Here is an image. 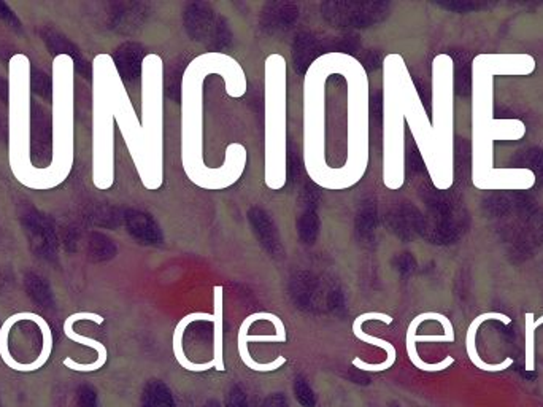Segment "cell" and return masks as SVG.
I'll list each match as a JSON object with an SVG mask.
<instances>
[{
    "label": "cell",
    "mask_w": 543,
    "mask_h": 407,
    "mask_svg": "<svg viewBox=\"0 0 543 407\" xmlns=\"http://www.w3.org/2000/svg\"><path fill=\"white\" fill-rule=\"evenodd\" d=\"M275 313L270 312H257L253 313L250 317H246V319L242 321V326H240V330H238V353H240V358H242V361H244L245 366L251 371H256V372H270V371H277L280 370L283 364L287 363V357H277L275 358L272 363H256L253 358H251L250 351H248V344L250 342H277V344H285L287 342V328H285V323L280 326H277L275 328V334L274 336H251L248 334V330H250L251 325L255 323V321H259V320H267L272 323V320H274Z\"/></svg>",
    "instance_id": "cell-13"
},
{
    "label": "cell",
    "mask_w": 543,
    "mask_h": 407,
    "mask_svg": "<svg viewBox=\"0 0 543 407\" xmlns=\"http://www.w3.org/2000/svg\"><path fill=\"white\" fill-rule=\"evenodd\" d=\"M223 291L221 285L213 289V304H215V320H213V361L219 372H225V351H223Z\"/></svg>",
    "instance_id": "cell-20"
},
{
    "label": "cell",
    "mask_w": 543,
    "mask_h": 407,
    "mask_svg": "<svg viewBox=\"0 0 543 407\" xmlns=\"http://www.w3.org/2000/svg\"><path fill=\"white\" fill-rule=\"evenodd\" d=\"M142 134L146 176L145 189L157 191L164 183V61L150 53L142 61Z\"/></svg>",
    "instance_id": "cell-9"
},
{
    "label": "cell",
    "mask_w": 543,
    "mask_h": 407,
    "mask_svg": "<svg viewBox=\"0 0 543 407\" xmlns=\"http://www.w3.org/2000/svg\"><path fill=\"white\" fill-rule=\"evenodd\" d=\"M368 320H378V321H383V323H387V325H391L393 323V317L391 315H387V313H381V312H366L361 313L359 317L355 319L353 321V334L357 336L361 342L364 344H370L374 345V347H380L383 351H387V360L380 364H368L366 361H362L361 358H355L353 360V366L357 368V370L361 371H367V372H381V371H387L396 363V349H394V345L391 342H387L385 339L380 338H374V336H370L367 332L362 331V325L368 321Z\"/></svg>",
    "instance_id": "cell-15"
},
{
    "label": "cell",
    "mask_w": 543,
    "mask_h": 407,
    "mask_svg": "<svg viewBox=\"0 0 543 407\" xmlns=\"http://www.w3.org/2000/svg\"><path fill=\"white\" fill-rule=\"evenodd\" d=\"M210 76L225 80L226 95L240 99L248 82L237 59L208 51L194 57L181 76V166L189 182L206 191H223L242 178L248 153L244 145L232 142L225 151V163L210 168L204 150V85Z\"/></svg>",
    "instance_id": "cell-2"
},
{
    "label": "cell",
    "mask_w": 543,
    "mask_h": 407,
    "mask_svg": "<svg viewBox=\"0 0 543 407\" xmlns=\"http://www.w3.org/2000/svg\"><path fill=\"white\" fill-rule=\"evenodd\" d=\"M8 163L23 187L48 191L44 168L32 163L31 59L23 53L8 61Z\"/></svg>",
    "instance_id": "cell-3"
},
{
    "label": "cell",
    "mask_w": 543,
    "mask_h": 407,
    "mask_svg": "<svg viewBox=\"0 0 543 407\" xmlns=\"http://www.w3.org/2000/svg\"><path fill=\"white\" fill-rule=\"evenodd\" d=\"M370 158V91L361 61L344 51L317 57L304 76V166L319 188L361 182Z\"/></svg>",
    "instance_id": "cell-1"
},
{
    "label": "cell",
    "mask_w": 543,
    "mask_h": 407,
    "mask_svg": "<svg viewBox=\"0 0 543 407\" xmlns=\"http://www.w3.org/2000/svg\"><path fill=\"white\" fill-rule=\"evenodd\" d=\"M115 119L119 132L123 136L127 151L132 158V163L137 169L140 182H144L146 176V163H145V144L142 125L138 119L136 108L132 106L131 97L126 91L125 82L121 76L115 80Z\"/></svg>",
    "instance_id": "cell-12"
},
{
    "label": "cell",
    "mask_w": 543,
    "mask_h": 407,
    "mask_svg": "<svg viewBox=\"0 0 543 407\" xmlns=\"http://www.w3.org/2000/svg\"><path fill=\"white\" fill-rule=\"evenodd\" d=\"M406 59L391 53L383 61V185L397 191L406 183Z\"/></svg>",
    "instance_id": "cell-6"
},
{
    "label": "cell",
    "mask_w": 543,
    "mask_h": 407,
    "mask_svg": "<svg viewBox=\"0 0 543 407\" xmlns=\"http://www.w3.org/2000/svg\"><path fill=\"white\" fill-rule=\"evenodd\" d=\"M526 136V125L521 119H491L487 125L474 127L472 140H521Z\"/></svg>",
    "instance_id": "cell-18"
},
{
    "label": "cell",
    "mask_w": 543,
    "mask_h": 407,
    "mask_svg": "<svg viewBox=\"0 0 543 407\" xmlns=\"http://www.w3.org/2000/svg\"><path fill=\"white\" fill-rule=\"evenodd\" d=\"M526 371L536 370V330L543 325V315L534 320V313H526Z\"/></svg>",
    "instance_id": "cell-21"
},
{
    "label": "cell",
    "mask_w": 543,
    "mask_h": 407,
    "mask_svg": "<svg viewBox=\"0 0 543 407\" xmlns=\"http://www.w3.org/2000/svg\"><path fill=\"white\" fill-rule=\"evenodd\" d=\"M488 320H499L504 325H510L512 319L508 315L499 312H487L481 313L477 319L470 323L468 330V338H466V349H468V355L470 358V361L480 368L481 371H489V372H499V371L507 370L513 364V358H507L506 361H502L499 364H488L481 360L478 351H477V345H475V336H477V330L480 328L481 323H485Z\"/></svg>",
    "instance_id": "cell-17"
},
{
    "label": "cell",
    "mask_w": 543,
    "mask_h": 407,
    "mask_svg": "<svg viewBox=\"0 0 543 407\" xmlns=\"http://www.w3.org/2000/svg\"><path fill=\"white\" fill-rule=\"evenodd\" d=\"M431 80V126L437 164V176L432 183L447 191L455 182V63L450 55L434 57Z\"/></svg>",
    "instance_id": "cell-8"
},
{
    "label": "cell",
    "mask_w": 543,
    "mask_h": 407,
    "mask_svg": "<svg viewBox=\"0 0 543 407\" xmlns=\"http://www.w3.org/2000/svg\"><path fill=\"white\" fill-rule=\"evenodd\" d=\"M53 353V331L38 313L19 312L0 328V358L13 371L34 372L48 363Z\"/></svg>",
    "instance_id": "cell-10"
},
{
    "label": "cell",
    "mask_w": 543,
    "mask_h": 407,
    "mask_svg": "<svg viewBox=\"0 0 543 407\" xmlns=\"http://www.w3.org/2000/svg\"><path fill=\"white\" fill-rule=\"evenodd\" d=\"M82 320H89V321H93L96 325H102L106 319L99 315V313L94 312H76L72 313L70 317L65 319L63 325V331L65 334V338L70 339V341H74L75 344H82L86 345L89 349H93L96 351V360H94L93 363L83 364V363H76L75 360L72 357H67L64 360V366L65 368H69V370L76 371V372H94V371H99L106 366V358H108V351H106V345L99 342V341H96V339L88 338V336H83L80 332L75 331V323L78 321H82Z\"/></svg>",
    "instance_id": "cell-14"
},
{
    "label": "cell",
    "mask_w": 543,
    "mask_h": 407,
    "mask_svg": "<svg viewBox=\"0 0 543 407\" xmlns=\"http://www.w3.org/2000/svg\"><path fill=\"white\" fill-rule=\"evenodd\" d=\"M483 63L487 64L488 70L493 76H528L536 72V59L529 55H480Z\"/></svg>",
    "instance_id": "cell-16"
},
{
    "label": "cell",
    "mask_w": 543,
    "mask_h": 407,
    "mask_svg": "<svg viewBox=\"0 0 543 407\" xmlns=\"http://www.w3.org/2000/svg\"><path fill=\"white\" fill-rule=\"evenodd\" d=\"M53 137L51 163L44 168L48 189L63 185L75 163V63L70 55H57L51 66Z\"/></svg>",
    "instance_id": "cell-5"
},
{
    "label": "cell",
    "mask_w": 543,
    "mask_h": 407,
    "mask_svg": "<svg viewBox=\"0 0 543 407\" xmlns=\"http://www.w3.org/2000/svg\"><path fill=\"white\" fill-rule=\"evenodd\" d=\"M213 320H215V315H213V313L194 312L189 313L186 317H183V319L178 321L176 331H174V341H172V344H174V355H176V361L180 363L183 370L191 371V372H204V371L215 368V361H213V360L212 361L204 364L189 361L186 355H185V351H183V336H185V331H186L187 326L194 323V321H212L213 323Z\"/></svg>",
    "instance_id": "cell-19"
},
{
    "label": "cell",
    "mask_w": 543,
    "mask_h": 407,
    "mask_svg": "<svg viewBox=\"0 0 543 407\" xmlns=\"http://www.w3.org/2000/svg\"><path fill=\"white\" fill-rule=\"evenodd\" d=\"M287 63L272 53L264 63V182L280 191L287 182Z\"/></svg>",
    "instance_id": "cell-4"
},
{
    "label": "cell",
    "mask_w": 543,
    "mask_h": 407,
    "mask_svg": "<svg viewBox=\"0 0 543 407\" xmlns=\"http://www.w3.org/2000/svg\"><path fill=\"white\" fill-rule=\"evenodd\" d=\"M113 57L100 53L93 61V183L106 191L115 183V80Z\"/></svg>",
    "instance_id": "cell-7"
},
{
    "label": "cell",
    "mask_w": 543,
    "mask_h": 407,
    "mask_svg": "<svg viewBox=\"0 0 543 407\" xmlns=\"http://www.w3.org/2000/svg\"><path fill=\"white\" fill-rule=\"evenodd\" d=\"M404 99H406V123L410 127L413 140L418 147L426 169L434 182L437 176V164H436V145L432 137L431 119L426 113L425 104L421 102L418 89L415 86L410 74L406 76V83H404Z\"/></svg>",
    "instance_id": "cell-11"
}]
</instances>
